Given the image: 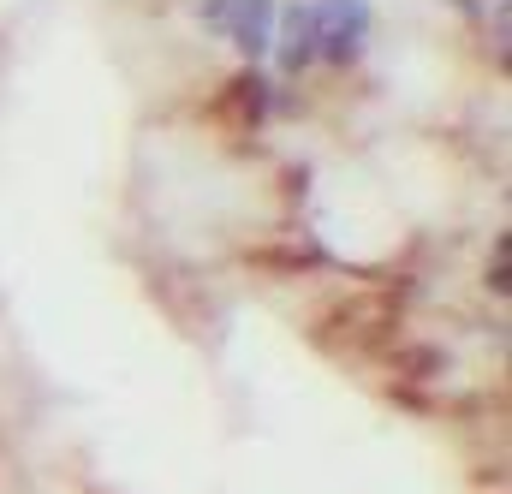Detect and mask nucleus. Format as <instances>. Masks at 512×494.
<instances>
[{
	"instance_id": "obj_1",
	"label": "nucleus",
	"mask_w": 512,
	"mask_h": 494,
	"mask_svg": "<svg viewBox=\"0 0 512 494\" xmlns=\"http://www.w3.org/2000/svg\"><path fill=\"white\" fill-rule=\"evenodd\" d=\"M399 370L411 375V381H429V375H441V352H435V346H411V352L399 358Z\"/></svg>"
}]
</instances>
